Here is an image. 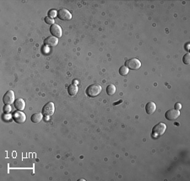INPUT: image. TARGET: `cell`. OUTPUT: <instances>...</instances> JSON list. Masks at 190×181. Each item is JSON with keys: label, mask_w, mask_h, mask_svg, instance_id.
I'll return each instance as SVG.
<instances>
[{"label": "cell", "mask_w": 190, "mask_h": 181, "mask_svg": "<svg viewBox=\"0 0 190 181\" xmlns=\"http://www.w3.org/2000/svg\"><path fill=\"white\" fill-rule=\"evenodd\" d=\"M156 110V105L154 102L150 101L145 105V111L148 115H152Z\"/></svg>", "instance_id": "12"}, {"label": "cell", "mask_w": 190, "mask_h": 181, "mask_svg": "<svg viewBox=\"0 0 190 181\" xmlns=\"http://www.w3.org/2000/svg\"><path fill=\"white\" fill-rule=\"evenodd\" d=\"M116 86L114 84H110L107 87V94L108 95H113L116 93Z\"/></svg>", "instance_id": "15"}, {"label": "cell", "mask_w": 190, "mask_h": 181, "mask_svg": "<svg viewBox=\"0 0 190 181\" xmlns=\"http://www.w3.org/2000/svg\"><path fill=\"white\" fill-rule=\"evenodd\" d=\"M15 92L13 90H9L5 93L3 97V102L4 105H11L15 102Z\"/></svg>", "instance_id": "6"}, {"label": "cell", "mask_w": 190, "mask_h": 181, "mask_svg": "<svg viewBox=\"0 0 190 181\" xmlns=\"http://www.w3.org/2000/svg\"><path fill=\"white\" fill-rule=\"evenodd\" d=\"M45 118H46V120H50V118H49V115H46V117H45Z\"/></svg>", "instance_id": "24"}, {"label": "cell", "mask_w": 190, "mask_h": 181, "mask_svg": "<svg viewBox=\"0 0 190 181\" xmlns=\"http://www.w3.org/2000/svg\"><path fill=\"white\" fill-rule=\"evenodd\" d=\"M43 114L37 112V113L33 114L30 117V120L33 123H39L40 121H41V120L43 119Z\"/></svg>", "instance_id": "13"}, {"label": "cell", "mask_w": 190, "mask_h": 181, "mask_svg": "<svg viewBox=\"0 0 190 181\" xmlns=\"http://www.w3.org/2000/svg\"><path fill=\"white\" fill-rule=\"evenodd\" d=\"M58 17L61 20H70L72 19V14L66 9H61L58 12Z\"/></svg>", "instance_id": "9"}, {"label": "cell", "mask_w": 190, "mask_h": 181, "mask_svg": "<svg viewBox=\"0 0 190 181\" xmlns=\"http://www.w3.org/2000/svg\"><path fill=\"white\" fill-rule=\"evenodd\" d=\"M174 108H175V110H179L182 108V105H181L180 103H176V104H175V106H174Z\"/></svg>", "instance_id": "21"}, {"label": "cell", "mask_w": 190, "mask_h": 181, "mask_svg": "<svg viewBox=\"0 0 190 181\" xmlns=\"http://www.w3.org/2000/svg\"><path fill=\"white\" fill-rule=\"evenodd\" d=\"M122 102H123V100H119V101L117 102V103H114V104H113V105H117L118 104H120V103H122Z\"/></svg>", "instance_id": "22"}, {"label": "cell", "mask_w": 190, "mask_h": 181, "mask_svg": "<svg viewBox=\"0 0 190 181\" xmlns=\"http://www.w3.org/2000/svg\"><path fill=\"white\" fill-rule=\"evenodd\" d=\"M14 105H15V108L17 110H20V111H22L25 110V102L24 100L23 99L21 98H18L16 99L15 102H14Z\"/></svg>", "instance_id": "11"}, {"label": "cell", "mask_w": 190, "mask_h": 181, "mask_svg": "<svg viewBox=\"0 0 190 181\" xmlns=\"http://www.w3.org/2000/svg\"><path fill=\"white\" fill-rule=\"evenodd\" d=\"M13 120L18 124H22L26 120V115L22 111H15L13 114Z\"/></svg>", "instance_id": "5"}, {"label": "cell", "mask_w": 190, "mask_h": 181, "mask_svg": "<svg viewBox=\"0 0 190 181\" xmlns=\"http://www.w3.org/2000/svg\"><path fill=\"white\" fill-rule=\"evenodd\" d=\"M125 66L129 70H138L141 67V62L137 58H130L126 61Z\"/></svg>", "instance_id": "2"}, {"label": "cell", "mask_w": 190, "mask_h": 181, "mask_svg": "<svg viewBox=\"0 0 190 181\" xmlns=\"http://www.w3.org/2000/svg\"><path fill=\"white\" fill-rule=\"evenodd\" d=\"M3 111L4 112V114L10 113L12 111V108L10 105H4V106L3 108Z\"/></svg>", "instance_id": "19"}, {"label": "cell", "mask_w": 190, "mask_h": 181, "mask_svg": "<svg viewBox=\"0 0 190 181\" xmlns=\"http://www.w3.org/2000/svg\"><path fill=\"white\" fill-rule=\"evenodd\" d=\"M129 69L127 68L126 66H122L121 68H119V74L122 76H126L127 74H128Z\"/></svg>", "instance_id": "16"}, {"label": "cell", "mask_w": 190, "mask_h": 181, "mask_svg": "<svg viewBox=\"0 0 190 181\" xmlns=\"http://www.w3.org/2000/svg\"><path fill=\"white\" fill-rule=\"evenodd\" d=\"M183 62L186 65H189L190 63V54L188 52L187 54H185L184 57L183 58Z\"/></svg>", "instance_id": "18"}, {"label": "cell", "mask_w": 190, "mask_h": 181, "mask_svg": "<svg viewBox=\"0 0 190 181\" xmlns=\"http://www.w3.org/2000/svg\"><path fill=\"white\" fill-rule=\"evenodd\" d=\"M50 33L56 38H59L62 36L63 35V30H62V28L57 25V24H53L51 25L50 27Z\"/></svg>", "instance_id": "7"}, {"label": "cell", "mask_w": 190, "mask_h": 181, "mask_svg": "<svg viewBox=\"0 0 190 181\" xmlns=\"http://www.w3.org/2000/svg\"><path fill=\"white\" fill-rule=\"evenodd\" d=\"M58 38H56L54 36H48V37H46V39L44 40V44L46 46L53 47V46H56V45H58Z\"/></svg>", "instance_id": "10"}, {"label": "cell", "mask_w": 190, "mask_h": 181, "mask_svg": "<svg viewBox=\"0 0 190 181\" xmlns=\"http://www.w3.org/2000/svg\"><path fill=\"white\" fill-rule=\"evenodd\" d=\"M78 90H79V89H78V86L76 84H70L69 86V88H68L69 95H71V96L76 95L77 93H78Z\"/></svg>", "instance_id": "14"}, {"label": "cell", "mask_w": 190, "mask_h": 181, "mask_svg": "<svg viewBox=\"0 0 190 181\" xmlns=\"http://www.w3.org/2000/svg\"><path fill=\"white\" fill-rule=\"evenodd\" d=\"M180 115V111L178 110H169L165 114V118L168 120H177Z\"/></svg>", "instance_id": "8"}, {"label": "cell", "mask_w": 190, "mask_h": 181, "mask_svg": "<svg viewBox=\"0 0 190 181\" xmlns=\"http://www.w3.org/2000/svg\"><path fill=\"white\" fill-rule=\"evenodd\" d=\"M55 111V105L52 102H48L47 104H46L43 108H42V112L44 115H52L54 114Z\"/></svg>", "instance_id": "4"}, {"label": "cell", "mask_w": 190, "mask_h": 181, "mask_svg": "<svg viewBox=\"0 0 190 181\" xmlns=\"http://www.w3.org/2000/svg\"><path fill=\"white\" fill-rule=\"evenodd\" d=\"M102 91V88L100 84H91L89 87H87L86 93L87 96L94 98V97L97 96L98 94H100Z\"/></svg>", "instance_id": "1"}, {"label": "cell", "mask_w": 190, "mask_h": 181, "mask_svg": "<svg viewBox=\"0 0 190 181\" xmlns=\"http://www.w3.org/2000/svg\"><path fill=\"white\" fill-rule=\"evenodd\" d=\"M167 130V125L165 123L163 122H160L158 124H156L153 129H152V133H153V136H159L163 135L165 133V131Z\"/></svg>", "instance_id": "3"}, {"label": "cell", "mask_w": 190, "mask_h": 181, "mask_svg": "<svg viewBox=\"0 0 190 181\" xmlns=\"http://www.w3.org/2000/svg\"><path fill=\"white\" fill-rule=\"evenodd\" d=\"M58 16V12L56 9H51V10H49L48 11V17L51 18V19H54L55 17H57Z\"/></svg>", "instance_id": "17"}, {"label": "cell", "mask_w": 190, "mask_h": 181, "mask_svg": "<svg viewBox=\"0 0 190 181\" xmlns=\"http://www.w3.org/2000/svg\"><path fill=\"white\" fill-rule=\"evenodd\" d=\"M45 22H46V24H49V25H53V24H54V20L47 16V17L45 18Z\"/></svg>", "instance_id": "20"}, {"label": "cell", "mask_w": 190, "mask_h": 181, "mask_svg": "<svg viewBox=\"0 0 190 181\" xmlns=\"http://www.w3.org/2000/svg\"><path fill=\"white\" fill-rule=\"evenodd\" d=\"M189 43H187V45H186V50L189 51Z\"/></svg>", "instance_id": "23"}]
</instances>
